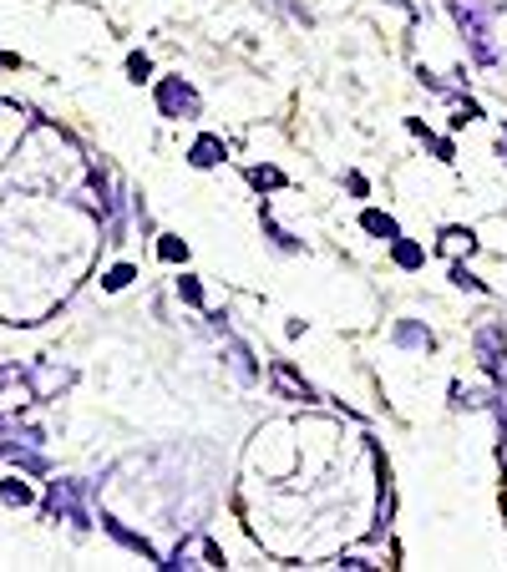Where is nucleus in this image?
<instances>
[{
  "label": "nucleus",
  "instance_id": "nucleus-1",
  "mask_svg": "<svg viewBox=\"0 0 507 572\" xmlns=\"http://www.w3.org/2000/svg\"><path fill=\"white\" fill-rule=\"evenodd\" d=\"M87 492H92V486H81V481H71V477L51 481L41 517H46V522H56V517H62V522H71L77 532H87V526H92V511H87Z\"/></svg>",
  "mask_w": 507,
  "mask_h": 572
},
{
  "label": "nucleus",
  "instance_id": "nucleus-2",
  "mask_svg": "<svg viewBox=\"0 0 507 572\" xmlns=\"http://www.w3.org/2000/svg\"><path fill=\"white\" fill-rule=\"evenodd\" d=\"M472 344H477V360H482L492 390H507V325L503 319H482Z\"/></svg>",
  "mask_w": 507,
  "mask_h": 572
},
{
  "label": "nucleus",
  "instance_id": "nucleus-3",
  "mask_svg": "<svg viewBox=\"0 0 507 572\" xmlns=\"http://www.w3.org/2000/svg\"><path fill=\"white\" fill-rule=\"evenodd\" d=\"M153 96H158V112L168 122H193V117H204V96H198V87L183 81V77H162Z\"/></svg>",
  "mask_w": 507,
  "mask_h": 572
},
{
  "label": "nucleus",
  "instance_id": "nucleus-4",
  "mask_svg": "<svg viewBox=\"0 0 507 572\" xmlns=\"http://www.w3.org/2000/svg\"><path fill=\"white\" fill-rule=\"evenodd\" d=\"M77 380V375L66 370V365H51V360H36L31 370H26V385H31V401H51L56 390H66Z\"/></svg>",
  "mask_w": 507,
  "mask_h": 572
},
{
  "label": "nucleus",
  "instance_id": "nucleus-5",
  "mask_svg": "<svg viewBox=\"0 0 507 572\" xmlns=\"http://www.w3.org/2000/svg\"><path fill=\"white\" fill-rule=\"evenodd\" d=\"M270 385H274V395H285V401H304V405L320 401V390L310 385V380H300L289 360H274V365H270Z\"/></svg>",
  "mask_w": 507,
  "mask_h": 572
},
{
  "label": "nucleus",
  "instance_id": "nucleus-6",
  "mask_svg": "<svg viewBox=\"0 0 507 572\" xmlns=\"http://www.w3.org/2000/svg\"><path fill=\"white\" fill-rule=\"evenodd\" d=\"M102 532H107L112 542H122L127 552L147 557V562H153V568H158V562H162V557H158V547H153V542H147L143 532H132V526H122V522H117V517H112V511H102Z\"/></svg>",
  "mask_w": 507,
  "mask_h": 572
},
{
  "label": "nucleus",
  "instance_id": "nucleus-7",
  "mask_svg": "<svg viewBox=\"0 0 507 572\" xmlns=\"http://www.w3.org/2000/svg\"><path fill=\"white\" fill-rule=\"evenodd\" d=\"M391 344H396V350H416V355H427V350H436V335H431L427 325H416V319H401V325L391 329Z\"/></svg>",
  "mask_w": 507,
  "mask_h": 572
},
{
  "label": "nucleus",
  "instance_id": "nucleus-8",
  "mask_svg": "<svg viewBox=\"0 0 507 572\" xmlns=\"http://www.w3.org/2000/svg\"><path fill=\"white\" fill-rule=\"evenodd\" d=\"M223 157H229V147H223V137H213V132H204V137L188 147V168L208 172V168H219Z\"/></svg>",
  "mask_w": 507,
  "mask_h": 572
},
{
  "label": "nucleus",
  "instance_id": "nucleus-9",
  "mask_svg": "<svg viewBox=\"0 0 507 572\" xmlns=\"http://www.w3.org/2000/svg\"><path fill=\"white\" fill-rule=\"evenodd\" d=\"M259 223H264V238H270V244L279 248V253H304V244H300V238H295L289 228H279V223H274L270 203H259Z\"/></svg>",
  "mask_w": 507,
  "mask_h": 572
},
{
  "label": "nucleus",
  "instance_id": "nucleus-10",
  "mask_svg": "<svg viewBox=\"0 0 507 572\" xmlns=\"http://www.w3.org/2000/svg\"><path fill=\"white\" fill-rule=\"evenodd\" d=\"M436 248H442L452 263H457L461 253L472 259V253H477V233H472V228H457V223H452V228H442V244H436Z\"/></svg>",
  "mask_w": 507,
  "mask_h": 572
},
{
  "label": "nucleus",
  "instance_id": "nucleus-11",
  "mask_svg": "<svg viewBox=\"0 0 507 572\" xmlns=\"http://www.w3.org/2000/svg\"><path fill=\"white\" fill-rule=\"evenodd\" d=\"M391 263H396V269H406V274H416V269L427 263V248L401 233V238H391Z\"/></svg>",
  "mask_w": 507,
  "mask_h": 572
},
{
  "label": "nucleus",
  "instance_id": "nucleus-12",
  "mask_svg": "<svg viewBox=\"0 0 507 572\" xmlns=\"http://www.w3.org/2000/svg\"><path fill=\"white\" fill-rule=\"evenodd\" d=\"M229 340V365H234V375L244 380V385H254L259 380V365H254V350L244 340H234V335H223Z\"/></svg>",
  "mask_w": 507,
  "mask_h": 572
},
{
  "label": "nucleus",
  "instance_id": "nucleus-13",
  "mask_svg": "<svg viewBox=\"0 0 507 572\" xmlns=\"http://www.w3.org/2000/svg\"><path fill=\"white\" fill-rule=\"evenodd\" d=\"M361 228L370 233V238H380V244L401 238V223H396L391 213H380V208H365V213H361Z\"/></svg>",
  "mask_w": 507,
  "mask_h": 572
},
{
  "label": "nucleus",
  "instance_id": "nucleus-14",
  "mask_svg": "<svg viewBox=\"0 0 507 572\" xmlns=\"http://www.w3.org/2000/svg\"><path fill=\"white\" fill-rule=\"evenodd\" d=\"M244 178H249V187H259V193H274V187H285V183H289L285 172H279V168H270V162H259V168H249Z\"/></svg>",
  "mask_w": 507,
  "mask_h": 572
},
{
  "label": "nucleus",
  "instance_id": "nucleus-15",
  "mask_svg": "<svg viewBox=\"0 0 507 572\" xmlns=\"http://www.w3.org/2000/svg\"><path fill=\"white\" fill-rule=\"evenodd\" d=\"M0 502H5V507H31L36 492L21 477H5V481H0Z\"/></svg>",
  "mask_w": 507,
  "mask_h": 572
},
{
  "label": "nucleus",
  "instance_id": "nucleus-16",
  "mask_svg": "<svg viewBox=\"0 0 507 572\" xmlns=\"http://www.w3.org/2000/svg\"><path fill=\"white\" fill-rule=\"evenodd\" d=\"M158 259L162 263H188V244L178 233H158Z\"/></svg>",
  "mask_w": 507,
  "mask_h": 572
},
{
  "label": "nucleus",
  "instance_id": "nucleus-17",
  "mask_svg": "<svg viewBox=\"0 0 507 572\" xmlns=\"http://www.w3.org/2000/svg\"><path fill=\"white\" fill-rule=\"evenodd\" d=\"M132 278H137V269H132V263H112L107 274H102V289H107V294H122Z\"/></svg>",
  "mask_w": 507,
  "mask_h": 572
},
{
  "label": "nucleus",
  "instance_id": "nucleus-18",
  "mask_svg": "<svg viewBox=\"0 0 507 572\" xmlns=\"http://www.w3.org/2000/svg\"><path fill=\"white\" fill-rule=\"evenodd\" d=\"M452 284H457V289H467V294H487V284H482V278L472 274V269H467V263H452Z\"/></svg>",
  "mask_w": 507,
  "mask_h": 572
},
{
  "label": "nucleus",
  "instance_id": "nucleus-19",
  "mask_svg": "<svg viewBox=\"0 0 507 572\" xmlns=\"http://www.w3.org/2000/svg\"><path fill=\"white\" fill-rule=\"evenodd\" d=\"M178 299H183V304H193V310H204V278L183 274V278H178Z\"/></svg>",
  "mask_w": 507,
  "mask_h": 572
},
{
  "label": "nucleus",
  "instance_id": "nucleus-20",
  "mask_svg": "<svg viewBox=\"0 0 507 572\" xmlns=\"http://www.w3.org/2000/svg\"><path fill=\"white\" fill-rule=\"evenodd\" d=\"M147 77H153V62H147V51H132V56H127V81H137V87H143Z\"/></svg>",
  "mask_w": 507,
  "mask_h": 572
},
{
  "label": "nucleus",
  "instance_id": "nucleus-21",
  "mask_svg": "<svg viewBox=\"0 0 507 572\" xmlns=\"http://www.w3.org/2000/svg\"><path fill=\"white\" fill-rule=\"evenodd\" d=\"M345 187L355 193V198H365V193H370V183H365L361 172H345Z\"/></svg>",
  "mask_w": 507,
  "mask_h": 572
},
{
  "label": "nucleus",
  "instance_id": "nucleus-22",
  "mask_svg": "<svg viewBox=\"0 0 507 572\" xmlns=\"http://www.w3.org/2000/svg\"><path fill=\"white\" fill-rule=\"evenodd\" d=\"M204 557H208V568H223V552H219V542H208V537H204Z\"/></svg>",
  "mask_w": 507,
  "mask_h": 572
},
{
  "label": "nucleus",
  "instance_id": "nucleus-23",
  "mask_svg": "<svg viewBox=\"0 0 507 572\" xmlns=\"http://www.w3.org/2000/svg\"><path fill=\"white\" fill-rule=\"evenodd\" d=\"M21 66V56H11V51H0V71H16Z\"/></svg>",
  "mask_w": 507,
  "mask_h": 572
},
{
  "label": "nucleus",
  "instance_id": "nucleus-24",
  "mask_svg": "<svg viewBox=\"0 0 507 572\" xmlns=\"http://www.w3.org/2000/svg\"><path fill=\"white\" fill-rule=\"evenodd\" d=\"M497 461H503V471H507V435L497 441Z\"/></svg>",
  "mask_w": 507,
  "mask_h": 572
},
{
  "label": "nucleus",
  "instance_id": "nucleus-25",
  "mask_svg": "<svg viewBox=\"0 0 507 572\" xmlns=\"http://www.w3.org/2000/svg\"><path fill=\"white\" fill-rule=\"evenodd\" d=\"M391 5H401V11H411V0H391Z\"/></svg>",
  "mask_w": 507,
  "mask_h": 572
},
{
  "label": "nucleus",
  "instance_id": "nucleus-26",
  "mask_svg": "<svg viewBox=\"0 0 507 572\" xmlns=\"http://www.w3.org/2000/svg\"><path fill=\"white\" fill-rule=\"evenodd\" d=\"M0 431H11V420H5V416H0Z\"/></svg>",
  "mask_w": 507,
  "mask_h": 572
},
{
  "label": "nucleus",
  "instance_id": "nucleus-27",
  "mask_svg": "<svg viewBox=\"0 0 507 572\" xmlns=\"http://www.w3.org/2000/svg\"><path fill=\"white\" fill-rule=\"evenodd\" d=\"M503 511H507V492H503Z\"/></svg>",
  "mask_w": 507,
  "mask_h": 572
}]
</instances>
